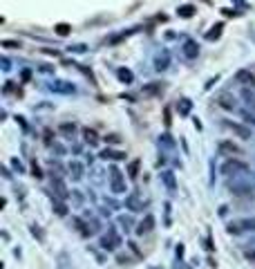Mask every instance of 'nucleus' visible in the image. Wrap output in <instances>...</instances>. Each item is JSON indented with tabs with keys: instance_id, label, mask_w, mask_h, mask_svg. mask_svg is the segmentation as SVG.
<instances>
[{
	"instance_id": "1",
	"label": "nucleus",
	"mask_w": 255,
	"mask_h": 269,
	"mask_svg": "<svg viewBox=\"0 0 255 269\" xmlns=\"http://www.w3.org/2000/svg\"><path fill=\"white\" fill-rule=\"evenodd\" d=\"M228 189L235 195H246L255 191V170H246V173H239L228 182Z\"/></svg>"
},
{
	"instance_id": "2",
	"label": "nucleus",
	"mask_w": 255,
	"mask_h": 269,
	"mask_svg": "<svg viewBox=\"0 0 255 269\" xmlns=\"http://www.w3.org/2000/svg\"><path fill=\"white\" fill-rule=\"evenodd\" d=\"M228 234H246V231H255V215L253 218H244V220H237V222H231L226 227Z\"/></svg>"
},
{
	"instance_id": "3",
	"label": "nucleus",
	"mask_w": 255,
	"mask_h": 269,
	"mask_svg": "<svg viewBox=\"0 0 255 269\" xmlns=\"http://www.w3.org/2000/svg\"><path fill=\"white\" fill-rule=\"evenodd\" d=\"M246 170H251L246 166V164L242 162V159H228V162H224V166H222V173L224 175H239V173H246Z\"/></svg>"
},
{
	"instance_id": "4",
	"label": "nucleus",
	"mask_w": 255,
	"mask_h": 269,
	"mask_svg": "<svg viewBox=\"0 0 255 269\" xmlns=\"http://www.w3.org/2000/svg\"><path fill=\"white\" fill-rule=\"evenodd\" d=\"M110 189L114 191V193H126V177L121 175V170H119L117 166L110 168Z\"/></svg>"
},
{
	"instance_id": "5",
	"label": "nucleus",
	"mask_w": 255,
	"mask_h": 269,
	"mask_svg": "<svg viewBox=\"0 0 255 269\" xmlns=\"http://www.w3.org/2000/svg\"><path fill=\"white\" fill-rule=\"evenodd\" d=\"M49 90H52V92H59V95H74V92H76V85L70 83V81L54 79V81H49Z\"/></svg>"
},
{
	"instance_id": "6",
	"label": "nucleus",
	"mask_w": 255,
	"mask_h": 269,
	"mask_svg": "<svg viewBox=\"0 0 255 269\" xmlns=\"http://www.w3.org/2000/svg\"><path fill=\"white\" fill-rule=\"evenodd\" d=\"M224 126H226L228 130L235 132L239 139H251V134H253L251 128L244 126V123H239V121H224Z\"/></svg>"
},
{
	"instance_id": "7",
	"label": "nucleus",
	"mask_w": 255,
	"mask_h": 269,
	"mask_svg": "<svg viewBox=\"0 0 255 269\" xmlns=\"http://www.w3.org/2000/svg\"><path fill=\"white\" fill-rule=\"evenodd\" d=\"M235 81H239L242 85H248V83H255V74L251 70H237L235 72Z\"/></svg>"
},
{
	"instance_id": "8",
	"label": "nucleus",
	"mask_w": 255,
	"mask_h": 269,
	"mask_svg": "<svg viewBox=\"0 0 255 269\" xmlns=\"http://www.w3.org/2000/svg\"><path fill=\"white\" fill-rule=\"evenodd\" d=\"M181 50H184V56H186V59H197V56H199V45H197L195 40H186Z\"/></svg>"
},
{
	"instance_id": "9",
	"label": "nucleus",
	"mask_w": 255,
	"mask_h": 269,
	"mask_svg": "<svg viewBox=\"0 0 255 269\" xmlns=\"http://www.w3.org/2000/svg\"><path fill=\"white\" fill-rule=\"evenodd\" d=\"M161 182L166 184V189H168V191H175L177 189V180H175L173 170H161Z\"/></svg>"
},
{
	"instance_id": "10",
	"label": "nucleus",
	"mask_w": 255,
	"mask_h": 269,
	"mask_svg": "<svg viewBox=\"0 0 255 269\" xmlns=\"http://www.w3.org/2000/svg\"><path fill=\"white\" fill-rule=\"evenodd\" d=\"M152 227H155V218H152V215H145V220H143V222H139L137 234H139V236L150 234V231H152Z\"/></svg>"
},
{
	"instance_id": "11",
	"label": "nucleus",
	"mask_w": 255,
	"mask_h": 269,
	"mask_svg": "<svg viewBox=\"0 0 255 269\" xmlns=\"http://www.w3.org/2000/svg\"><path fill=\"white\" fill-rule=\"evenodd\" d=\"M101 247H103V249H117V247H119V238L117 236H114V234H110V236H103L101 238Z\"/></svg>"
},
{
	"instance_id": "12",
	"label": "nucleus",
	"mask_w": 255,
	"mask_h": 269,
	"mask_svg": "<svg viewBox=\"0 0 255 269\" xmlns=\"http://www.w3.org/2000/svg\"><path fill=\"white\" fill-rule=\"evenodd\" d=\"M117 76H119V81H121V83H126V85L134 81L132 70H128V67H119V70H117Z\"/></svg>"
},
{
	"instance_id": "13",
	"label": "nucleus",
	"mask_w": 255,
	"mask_h": 269,
	"mask_svg": "<svg viewBox=\"0 0 255 269\" xmlns=\"http://www.w3.org/2000/svg\"><path fill=\"white\" fill-rule=\"evenodd\" d=\"M220 153H224V155H237V153H242V151H239V146H237V144H233V142H220Z\"/></svg>"
},
{
	"instance_id": "14",
	"label": "nucleus",
	"mask_w": 255,
	"mask_h": 269,
	"mask_svg": "<svg viewBox=\"0 0 255 269\" xmlns=\"http://www.w3.org/2000/svg\"><path fill=\"white\" fill-rule=\"evenodd\" d=\"M166 67H168V52H164V54H159L157 59H155V70L157 72H164Z\"/></svg>"
},
{
	"instance_id": "15",
	"label": "nucleus",
	"mask_w": 255,
	"mask_h": 269,
	"mask_svg": "<svg viewBox=\"0 0 255 269\" xmlns=\"http://www.w3.org/2000/svg\"><path fill=\"white\" fill-rule=\"evenodd\" d=\"M177 16L179 18H192L195 16V7H192V5H181V7L177 9Z\"/></svg>"
},
{
	"instance_id": "16",
	"label": "nucleus",
	"mask_w": 255,
	"mask_h": 269,
	"mask_svg": "<svg viewBox=\"0 0 255 269\" xmlns=\"http://www.w3.org/2000/svg\"><path fill=\"white\" fill-rule=\"evenodd\" d=\"M177 110H179V115L186 117L192 110V101L190 99H179V103H177Z\"/></svg>"
},
{
	"instance_id": "17",
	"label": "nucleus",
	"mask_w": 255,
	"mask_h": 269,
	"mask_svg": "<svg viewBox=\"0 0 255 269\" xmlns=\"http://www.w3.org/2000/svg\"><path fill=\"white\" fill-rule=\"evenodd\" d=\"M161 90H164V85H161V83H150V85H145L141 92H143V97H152V95H159Z\"/></svg>"
},
{
	"instance_id": "18",
	"label": "nucleus",
	"mask_w": 255,
	"mask_h": 269,
	"mask_svg": "<svg viewBox=\"0 0 255 269\" xmlns=\"http://www.w3.org/2000/svg\"><path fill=\"white\" fill-rule=\"evenodd\" d=\"M101 157H103V159H126V153H121V151H110V148H108V151L101 153Z\"/></svg>"
},
{
	"instance_id": "19",
	"label": "nucleus",
	"mask_w": 255,
	"mask_h": 269,
	"mask_svg": "<svg viewBox=\"0 0 255 269\" xmlns=\"http://www.w3.org/2000/svg\"><path fill=\"white\" fill-rule=\"evenodd\" d=\"M242 97H244V103H246V106L251 108V112H255V92L244 90V92H242Z\"/></svg>"
},
{
	"instance_id": "20",
	"label": "nucleus",
	"mask_w": 255,
	"mask_h": 269,
	"mask_svg": "<svg viewBox=\"0 0 255 269\" xmlns=\"http://www.w3.org/2000/svg\"><path fill=\"white\" fill-rule=\"evenodd\" d=\"M126 206H128V209H132V211H141L143 209V204L139 202L137 195H130V198L126 200Z\"/></svg>"
},
{
	"instance_id": "21",
	"label": "nucleus",
	"mask_w": 255,
	"mask_h": 269,
	"mask_svg": "<svg viewBox=\"0 0 255 269\" xmlns=\"http://www.w3.org/2000/svg\"><path fill=\"white\" fill-rule=\"evenodd\" d=\"M52 186H54V189H56V193H59V195H61V198H67V191H65V184H63V182H61V180H59V177H56V180H54V182H52Z\"/></svg>"
},
{
	"instance_id": "22",
	"label": "nucleus",
	"mask_w": 255,
	"mask_h": 269,
	"mask_svg": "<svg viewBox=\"0 0 255 269\" xmlns=\"http://www.w3.org/2000/svg\"><path fill=\"white\" fill-rule=\"evenodd\" d=\"M222 27H224V25H215V27H213L211 32H206V38H208V40L220 38V36H222Z\"/></svg>"
},
{
	"instance_id": "23",
	"label": "nucleus",
	"mask_w": 255,
	"mask_h": 269,
	"mask_svg": "<svg viewBox=\"0 0 255 269\" xmlns=\"http://www.w3.org/2000/svg\"><path fill=\"white\" fill-rule=\"evenodd\" d=\"M220 103H222L224 108H228V110H233V108H235V101H231V97H228V95H222Z\"/></svg>"
},
{
	"instance_id": "24",
	"label": "nucleus",
	"mask_w": 255,
	"mask_h": 269,
	"mask_svg": "<svg viewBox=\"0 0 255 269\" xmlns=\"http://www.w3.org/2000/svg\"><path fill=\"white\" fill-rule=\"evenodd\" d=\"M56 34H59V36H67V34H70V25H67V23H59V25H56Z\"/></svg>"
},
{
	"instance_id": "25",
	"label": "nucleus",
	"mask_w": 255,
	"mask_h": 269,
	"mask_svg": "<svg viewBox=\"0 0 255 269\" xmlns=\"http://www.w3.org/2000/svg\"><path fill=\"white\" fill-rule=\"evenodd\" d=\"M242 117H244V121H246V123L255 126V112H251V110H242Z\"/></svg>"
},
{
	"instance_id": "26",
	"label": "nucleus",
	"mask_w": 255,
	"mask_h": 269,
	"mask_svg": "<svg viewBox=\"0 0 255 269\" xmlns=\"http://www.w3.org/2000/svg\"><path fill=\"white\" fill-rule=\"evenodd\" d=\"M76 126L74 123H61V132H67V134H74Z\"/></svg>"
},
{
	"instance_id": "27",
	"label": "nucleus",
	"mask_w": 255,
	"mask_h": 269,
	"mask_svg": "<svg viewBox=\"0 0 255 269\" xmlns=\"http://www.w3.org/2000/svg\"><path fill=\"white\" fill-rule=\"evenodd\" d=\"M70 170H72V177H74V180H79L81 177V164H72V166H70Z\"/></svg>"
},
{
	"instance_id": "28",
	"label": "nucleus",
	"mask_w": 255,
	"mask_h": 269,
	"mask_svg": "<svg viewBox=\"0 0 255 269\" xmlns=\"http://www.w3.org/2000/svg\"><path fill=\"white\" fill-rule=\"evenodd\" d=\"M54 209H56V213H59V215H67V209H65L63 202H54Z\"/></svg>"
},
{
	"instance_id": "29",
	"label": "nucleus",
	"mask_w": 255,
	"mask_h": 269,
	"mask_svg": "<svg viewBox=\"0 0 255 269\" xmlns=\"http://www.w3.org/2000/svg\"><path fill=\"white\" fill-rule=\"evenodd\" d=\"M159 142H164V144H166V146H175V142H173V137H170V134H168V132H164V134H161V139H159Z\"/></svg>"
},
{
	"instance_id": "30",
	"label": "nucleus",
	"mask_w": 255,
	"mask_h": 269,
	"mask_svg": "<svg viewBox=\"0 0 255 269\" xmlns=\"http://www.w3.org/2000/svg\"><path fill=\"white\" fill-rule=\"evenodd\" d=\"M137 173H139V162H132V164H130V175L137 177Z\"/></svg>"
},
{
	"instance_id": "31",
	"label": "nucleus",
	"mask_w": 255,
	"mask_h": 269,
	"mask_svg": "<svg viewBox=\"0 0 255 269\" xmlns=\"http://www.w3.org/2000/svg\"><path fill=\"white\" fill-rule=\"evenodd\" d=\"M85 139L90 144H96V137H94V132H92V130H85Z\"/></svg>"
},
{
	"instance_id": "32",
	"label": "nucleus",
	"mask_w": 255,
	"mask_h": 269,
	"mask_svg": "<svg viewBox=\"0 0 255 269\" xmlns=\"http://www.w3.org/2000/svg\"><path fill=\"white\" fill-rule=\"evenodd\" d=\"M5 48H20V43H16V40H3Z\"/></svg>"
},
{
	"instance_id": "33",
	"label": "nucleus",
	"mask_w": 255,
	"mask_h": 269,
	"mask_svg": "<svg viewBox=\"0 0 255 269\" xmlns=\"http://www.w3.org/2000/svg\"><path fill=\"white\" fill-rule=\"evenodd\" d=\"M12 164H14V168H16L18 173H23V164H20L18 159H12Z\"/></svg>"
},
{
	"instance_id": "34",
	"label": "nucleus",
	"mask_w": 255,
	"mask_h": 269,
	"mask_svg": "<svg viewBox=\"0 0 255 269\" xmlns=\"http://www.w3.org/2000/svg\"><path fill=\"white\" fill-rule=\"evenodd\" d=\"M32 173H34V177H40V175H43V173L38 170V166H36V164H34V170H32Z\"/></svg>"
},
{
	"instance_id": "35",
	"label": "nucleus",
	"mask_w": 255,
	"mask_h": 269,
	"mask_svg": "<svg viewBox=\"0 0 255 269\" xmlns=\"http://www.w3.org/2000/svg\"><path fill=\"white\" fill-rule=\"evenodd\" d=\"M121 225H123V227H130V225H132V222H130L128 218H121Z\"/></svg>"
}]
</instances>
